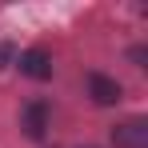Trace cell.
Returning <instances> with one entry per match:
<instances>
[{
  "label": "cell",
  "mask_w": 148,
  "mask_h": 148,
  "mask_svg": "<svg viewBox=\"0 0 148 148\" xmlns=\"http://www.w3.org/2000/svg\"><path fill=\"white\" fill-rule=\"evenodd\" d=\"M112 144L116 148H148V120L144 116H128L112 128Z\"/></svg>",
  "instance_id": "cell-1"
},
{
  "label": "cell",
  "mask_w": 148,
  "mask_h": 148,
  "mask_svg": "<svg viewBox=\"0 0 148 148\" xmlns=\"http://www.w3.org/2000/svg\"><path fill=\"white\" fill-rule=\"evenodd\" d=\"M48 120H52V108L48 100H28L24 112H20V128H24L28 140H40L44 132H48Z\"/></svg>",
  "instance_id": "cell-2"
},
{
  "label": "cell",
  "mask_w": 148,
  "mask_h": 148,
  "mask_svg": "<svg viewBox=\"0 0 148 148\" xmlns=\"http://www.w3.org/2000/svg\"><path fill=\"white\" fill-rule=\"evenodd\" d=\"M20 72L28 80H52V52L48 48H24L20 52Z\"/></svg>",
  "instance_id": "cell-3"
},
{
  "label": "cell",
  "mask_w": 148,
  "mask_h": 148,
  "mask_svg": "<svg viewBox=\"0 0 148 148\" xmlns=\"http://www.w3.org/2000/svg\"><path fill=\"white\" fill-rule=\"evenodd\" d=\"M84 84H88V96L96 100V104H104V108L116 104V100L124 96V88L112 80V76H104V72H88V76H84Z\"/></svg>",
  "instance_id": "cell-4"
},
{
  "label": "cell",
  "mask_w": 148,
  "mask_h": 148,
  "mask_svg": "<svg viewBox=\"0 0 148 148\" xmlns=\"http://www.w3.org/2000/svg\"><path fill=\"white\" fill-rule=\"evenodd\" d=\"M128 60H132L136 68H144V60H148V48H144V44H136V48L128 52Z\"/></svg>",
  "instance_id": "cell-5"
},
{
  "label": "cell",
  "mask_w": 148,
  "mask_h": 148,
  "mask_svg": "<svg viewBox=\"0 0 148 148\" xmlns=\"http://www.w3.org/2000/svg\"><path fill=\"white\" fill-rule=\"evenodd\" d=\"M12 56H16V48H12V44H0V68H4Z\"/></svg>",
  "instance_id": "cell-6"
}]
</instances>
